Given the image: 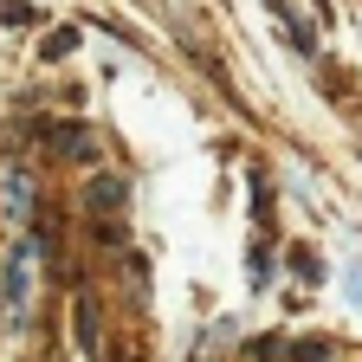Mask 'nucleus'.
I'll use <instances>...</instances> for the list:
<instances>
[{"label":"nucleus","instance_id":"7","mask_svg":"<svg viewBox=\"0 0 362 362\" xmlns=\"http://www.w3.org/2000/svg\"><path fill=\"white\" fill-rule=\"evenodd\" d=\"M272 7H279V0H272ZM279 13H285V7H279ZM291 33H298V45H310V33H304V26H298V20H291Z\"/></svg>","mask_w":362,"mask_h":362},{"label":"nucleus","instance_id":"1","mask_svg":"<svg viewBox=\"0 0 362 362\" xmlns=\"http://www.w3.org/2000/svg\"><path fill=\"white\" fill-rule=\"evenodd\" d=\"M129 188H123V175H90V188H84V207L90 214H123Z\"/></svg>","mask_w":362,"mask_h":362},{"label":"nucleus","instance_id":"2","mask_svg":"<svg viewBox=\"0 0 362 362\" xmlns=\"http://www.w3.org/2000/svg\"><path fill=\"white\" fill-rule=\"evenodd\" d=\"M26 272H33V240H13L7 252V304L26 310Z\"/></svg>","mask_w":362,"mask_h":362},{"label":"nucleus","instance_id":"4","mask_svg":"<svg viewBox=\"0 0 362 362\" xmlns=\"http://www.w3.org/2000/svg\"><path fill=\"white\" fill-rule=\"evenodd\" d=\"M78 349L84 356H104L98 349V304H90V298H78Z\"/></svg>","mask_w":362,"mask_h":362},{"label":"nucleus","instance_id":"5","mask_svg":"<svg viewBox=\"0 0 362 362\" xmlns=\"http://www.w3.org/2000/svg\"><path fill=\"white\" fill-rule=\"evenodd\" d=\"M71 45H78V33H71V26H59L52 39H45V59H65V52H71Z\"/></svg>","mask_w":362,"mask_h":362},{"label":"nucleus","instance_id":"3","mask_svg":"<svg viewBox=\"0 0 362 362\" xmlns=\"http://www.w3.org/2000/svg\"><path fill=\"white\" fill-rule=\"evenodd\" d=\"M7 214H13V220L33 214V181H26L20 168H7Z\"/></svg>","mask_w":362,"mask_h":362},{"label":"nucleus","instance_id":"6","mask_svg":"<svg viewBox=\"0 0 362 362\" xmlns=\"http://www.w3.org/2000/svg\"><path fill=\"white\" fill-rule=\"evenodd\" d=\"M324 356H330V343H317V337H310V343H298V349H291V362H324Z\"/></svg>","mask_w":362,"mask_h":362}]
</instances>
